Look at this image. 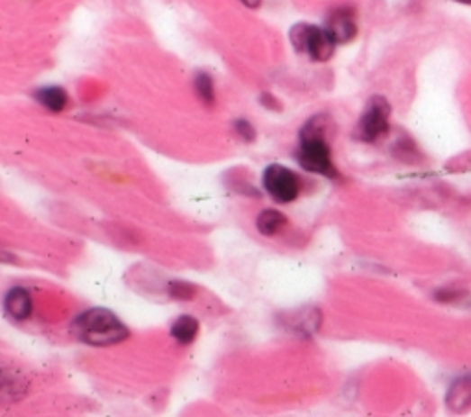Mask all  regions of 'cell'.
<instances>
[{
    "label": "cell",
    "instance_id": "6da1fadb",
    "mask_svg": "<svg viewBox=\"0 0 471 417\" xmlns=\"http://www.w3.org/2000/svg\"><path fill=\"white\" fill-rule=\"evenodd\" d=\"M72 333L77 340L89 346H113L123 342L130 331L120 322V318L107 309H89L81 313L72 322Z\"/></svg>",
    "mask_w": 471,
    "mask_h": 417
},
{
    "label": "cell",
    "instance_id": "7a4b0ae2",
    "mask_svg": "<svg viewBox=\"0 0 471 417\" xmlns=\"http://www.w3.org/2000/svg\"><path fill=\"white\" fill-rule=\"evenodd\" d=\"M322 118H313L301 132V146L296 151V162L303 169L322 175L335 177V168L331 162V150L324 136Z\"/></svg>",
    "mask_w": 471,
    "mask_h": 417
},
{
    "label": "cell",
    "instance_id": "3957f363",
    "mask_svg": "<svg viewBox=\"0 0 471 417\" xmlns=\"http://www.w3.org/2000/svg\"><path fill=\"white\" fill-rule=\"evenodd\" d=\"M291 44L296 52L306 54L313 61H328L335 52V39L326 28L313 24H296L291 28Z\"/></svg>",
    "mask_w": 471,
    "mask_h": 417
},
{
    "label": "cell",
    "instance_id": "277c9868",
    "mask_svg": "<svg viewBox=\"0 0 471 417\" xmlns=\"http://www.w3.org/2000/svg\"><path fill=\"white\" fill-rule=\"evenodd\" d=\"M389 123H391L389 102L381 96H374L367 104V109L358 123V138L363 142H376L381 136L389 132Z\"/></svg>",
    "mask_w": 471,
    "mask_h": 417
},
{
    "label": "cell",
    "instance_id": "5b68a950",
    "mask_svg": "<svg viewBox=\"0 0 471 417\" xmlns=\"http://www.w3.org/2000/svg\"><path fill=\"white\" fill-rule=\"evenodd\" d=\"M264 188L280 204H289L298 197L301 184L296 175L282 164H271L264 171Z\"/></svg>",
    "mask_w": 471,
    "mask_h": 417
},
{
    "label": "cell",
    "instance_id": "8992f818",
    "mask_svg": "<svg viewBox=\"0 0 471 417\" xmlns=\"http://www.w3.org/2000/svg\"><path fill=\"white\" fill-rule=\"evenodd\" d=\"M326 30L335 39L337 44H347L358 35L356 14L350 8H339L328 17Z\"/></svg>",
    "mask_w": 471,
    "mask_h": 417
},
{
    "label": "cell",
    "instance_id": "52a82bcc",
    "mask_svg": "<svg viewBox=\"0 0 471 417\" xmlns=\"http://www.w3.org/2000/svg\"><path fill=\"white\" fill-rule=\"evenodd\" d=\"M5 309L6 313L19 322H24L32 314V296L23 287H14L8 291L5 298Z\"/></svg>",
    "mask_w": 471,
    "mask_h": 417
},
{
    "label": "cell",
    "instance_id": "ba28073f",
    "mask_svg": "<svg viewBox=\"0 0 471 417\" xmlns=\"http://www.w3.org/2000/svg\"><path fill=\"white\" fill-rule=\"evenodd\" d=\"M446 404L455 413H462L471 408V377H458L449 386Z\"/></svg>",
    "mask_w": 471,
    "mask_h": 417
},
{
    "label": "cell",
    "instance_id": "9c48e42d",
    "mask_svg": "<svg viewBox=\"0 0 471 417\" xmlns=\"http://www.w3.org/2000/svg\"><path fill=\"white\" fill-rule=\"evenodd\" d=\"M35 100L52 113H61L67 104H68V96L67 92L61 86H45V88H39L35 92Z\"/></svg>",
    "mask_w": 471,
    "mask_h": 417
},
{
    "label": "cell",
    "instance_id": "30bf717a",
    "mask_svg": "<svg viewBox=\"0 0 471 417\" xmlns=\"http://www.w3.org/2000/svg\"><path fill=\"white\" fill-rule=\"evenodd\" d=\"M171 337H174L179 344L188 346L197 339L199 333V322L194 316H181L174 322V326H171Z\"/></svg>",
    "mask_w": 471,
    "mask_h": 417
},
{
    "label": "cell",
    "instance_id": "8fae6325",
    "mask_svg": "<svg viewBox=\"0 0 471 417\" xmlns=\"http://www.w3.org/2000/svg\"><path fill=\"white\" fill-rule=\"evenodd\" d=\"M285 222H287V219L282 212L269 208V210H264L258 215V219H256V228H258V231L264 236H275L276 231H280L285 226Z\"/></svg>",
    "mask_w": 471,
    "mask_h": 417
},
{
    "label": "cell",
    "instance_id": "7c38bea8",
    "mask_svg": "<svg viewBox=\"0 0 471 417\" xmlns=\"http://www.w3.org/2000/svg\"><path fill=\"white\" fill-rule=\"evenodd\" d=\"M194 86H195L197 96L201 98L203 104L212 105L213 100H216V95H213V83H212V77L208 74L199 72L194 79Z\"/></svg>",
    "mask_w": 471,
    "mask_h": 417
},
{
    "label": "cell",
    "instance_id": "4fadbf2b",
    "mask_svg": "<svg viewBox=\"0 0 471 417\" xmlns=\"http://www.w3.org/2000/svg\"><path fill=\"white\" fill-rule=\"evenodd\" d=\"M234 129H236V132L243 138L245 142H252L254 138H256L254 127H252V123H249L247 120H238V122L234 123Z\"/></svg>",
    "mask_w": 471,
    "mask_h": 417
},
{
    "label": "cell",
    "instance_id": "5bb4252c",
    "mask_svg": "<svg viewBox=\"0 0 471 417\" xmlns=\"http://www.w3.org/2000/svg\"><path fill=\"white\" fill-rule=\"evenodd\" d=\"M171 295H174L176 298H192L194 296V289H192V286H188V284H174V286H171Z\"/></svg>",
    "mask_w": 471,
    "mask_h": 417
},
{
    "label": "cell",
    "instance_id": "9a60e30c",
    "mask_svg": "<svg viewBox=\"0 0 471 417\" xmlns=\"http://www.w3.org/2000/svg\"><path fill=\"white\" fill-rule=\"evenodd\" d=\"M241 3L247 6V8H258L262 5V0H241Z\"/></svg>",
    "mask_w": 471,
    "mask_h": 417
},
{
    "label": "cell",
    "instance_id": "2e32d148",
    "mask_svg": "<svg viewBox=\"0 0 471 417\" xmlns=\"http://www.w3.org/2000/svg\"><path fill=\"white\" fill-rule=\"evenodd\" d=\"M453 3H458V5H466V6H471V0H453Z\"/></svg>",
    "mask_w": 471,
    "mask_h": 417
}]
</instances>
